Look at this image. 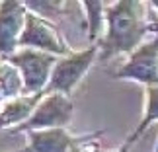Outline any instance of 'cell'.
I'll return each mask as SVG.
<instances>
[{
	"label": "cell",
	"mask_w": 158,
	"mask_h": 152,
	"mask_svg": "<svg viewBox=\"0 0 158 152\" xmlns=\"http://www.w3.org/2000/svg\"><path fill=\"white\" fill-rule=\"evenodd\" d=\"M18 49H35L55 55V57H66L70 51V47L66 45L64 37L60 35L59 27L55 26L51 20L41 18L37 14L27 10L26 16V26L18 41Z\"/></svg>",
	"instance_id": "cell-4"
},
{
	"label": "cell",
	"mask_w": 158,
	"mask_h": 152,
	"mask_svg": "<svg viewBox=\"0 0 158 152\" xmlns=\"http://www.w3.org/2000/svg\"><path fill=\"white\" fill-rule=\"evenodd\" d=\"M57 59L59 57H55V55L35 51V49H16L12 55L4 57L6 63H10L20 72L22 86H23L22 94L26 96L43 94Z\"/></svg>",
	"instance_id": "cell-2"
},
{
	"label": "cell",
	"mask_w": 158,
	"mask_h": 152,
	"mask_svg": "<svg viewBox=\"0 0 158 152\" xmlns=\"http://www.w3.org/2000/svg\"><path fill=\"white\" fill-rule=\"evenodd\" d=\"M74 105L69 96L51 92L43 94L39 100L35 111L31 113L26 123L16 127V133H27V131H43V129H66L72 121Z\"/></svg>",
	"instance_id": "cell-5"
},
{
	"label": "cell",
	"mask_w": 158,
	"mask_h": 152,
	"mask_svg": "<svg viewBox=\"0 0 158 152\" xmlns=\"http://www.w3.org/2000/svg\"><path fill=\"white\" fill-rule=\"evenodd\" d=\"M82 8H86V27L90 41H100V33L106 29V4L100 0H84Z\"/></svg>",
	"instance_id": "cell-11"
},
{
	"label": "cell",
	"mask_w": 158,
	"mask_h": 152,
	"mask_svg": "<svg viewBox=\"0 0 158 152\" xmlns=\"http://www.w3.org/2000/svg\"><path fill=\"white\" fill-rule=\"evenodd\" d=\"M96 59H98V45H92L84 51H72L66 57L57 59L43 94L59 92L70 98V94L86 76V72L90 70V66L94 64Z\"/></svg>",
	"instance_id": "cell-3"
},
{
	"label": "cell",
	"mask_w": 158,
	"mask_h": 152,
	"mask_svg": "<svg viewBox=\"0 0 158 152\" xmlns=\"http://www.w3.org/2000/svg\"><path fill=\"white\" fill-rule=\"evenodd\" d=\"M29 152H76L86 138L72 137L66 129H43L27 131Z\"/></svg>",
	"instance_id": "cell-8"
},
{
	"label": "cell",
	"mask_w": 158,
	"mask_h": 152,
	"mask_svg": "<svg viewBox=\"0 0 158 152\" xmlns=\"http://www.w3.org/2000/svg\"><path fill=\"white\" fill-rule=\"evenodd\" d=\"M113 76L121 80L141 82L144 86L158 84V35L150 41H143Z\"/></svg>",
	"instance_id": "cell-6"
},
{
	"label": "cell",
	"mask_w": 158,
	"mask_h": 152,
	"mask_svg": "<svg viewBox=\"0 0 158 152\" xmlns=\"http://www.w3.org/2000/svg\"><path fill=\"white\" fill-rule=\"evenodd\" d=\"M18 152H29V150H27V148H23V150H18Z\"/></svg>",
	"instance_id": "cell-13"
},
{
	"label": "cell",
	"mask_w": 158,
	"mask_h": 152,
	"mask_svg": "<svg viewBox=\"0 0 158 152\" xmlns=\"http://www.w3.org/2000/svg\"><path fill=\"white\" fill-rule=\"evenodd\" d=\"M150 6H154V8H158V0H154V2H150Z\"/></svg>",
	"instance_id": "cell-12"
},
{
	"label": "cell",
	"mask_w": 158,
	"mask_h": 152,
	"mask_svg": "<svg viewBox=\"0 0 158 152\" xmlns=\"http://www.w3.org/2000/svg\"><path fill=\"white\" fill-rule=\"evenodd\" d=\"M41 98H43V94H33V96L20 94L6 100L2 109H0V129H16L22 123H26L35 111Z\"/></svg>",
	"instance_id": "cell-9"
},
{
	"label": "cell",
	"mask_w": 158,
	"mask_h": 152,
	"mask_svg": "<svg viewBox=\"0 0 158 152\" xmlns=\"http://www.w3.org/2000/svg\"><path fill=\"white\" fill-rule=\"evenodd\" d=\"M144 92H147V103H144V117L143 121L137 125V129L131 133V137L127 138L125 146H131L135 141L141 138V135L148 129L152 123L158 121V84L154 86H144Z\"/></svg>",
	"instance_id": "cell-10"
},
{
	"label": "cell",
	"mask_w": 158,
	"mask_h": 152,
	"mask_svg": "<svg viewBox=\"0 0 158 152\" xmlns=\"http://www.w3.org/2000/svg\"><path fill=\"white\" fill-rule=\"evenodd\" d=\"M147 2L139 0H119L106 10V33L98 43L102 60L131 55L143 43L144 35L154 29L147 22Z\"/></svg>",
	"instance_id": "cell-1"
},
{
	"label": "cell",
	"mask_w": 158,
	"mask_h": 152,
	"mask_svg": "<svg viewBox=\"0 0 158 152\" xmlns=\"http://www.w3.org/2000/svg\"><path fill=\"white\" fill-rule=\"evenodd\" d=\"M27 8L20 0L0 2V57H8L18 49V41L26 26Z\"/></svg>",
	"instance_id": "cell-7"
},
{
	"label": "cell",
	"mask_w": 158,
	"mask_h": 152,
	"mask_svg": "<svg viewBox=\"0 0 158 152\" xmlns=\"http://www.w3.org/2000/svg\"><path fill=\"white\" fill-rule=\"evenodd\" d=\"M154 152H158V144H156V150H154Z\"/></svg>",
	"instance_id": "cell-14"
}]
</instances>
